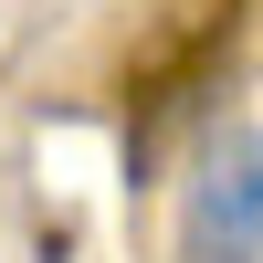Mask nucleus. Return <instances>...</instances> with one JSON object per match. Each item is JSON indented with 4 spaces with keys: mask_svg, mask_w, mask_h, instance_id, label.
<instances>
[{
    "mask_svg": "<svg viewBox=\"0 0 263 263\" xmlns=\"http://www.w3.org/2000/svg\"><path fill=\"white\" fill-rule=\"evenodd\" d=\"M253 253H263V126L232 137L190 190V263H253Z\"/></svg>",
    "mask_w": 263,
    "mask_h": 263,
    "instance_id": "1",
    "label": "nucleus"
}]
</instances>
